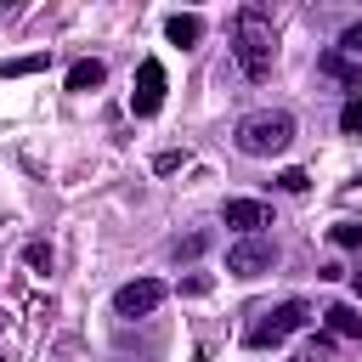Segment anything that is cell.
I'll return each instance as SVG.
<instances>
[{"instance_id":"cell-1","label":"cell","mask_w":362,"mask_h":362,"mask_svg":"<svg viewBox=\"0 0 362 362\" xmlns=\"http://www.w3.org/2000/svg\"><path fill=\"white\" fill-rule=\"evenodd\" d=\"M232 141H238L243 158H277L294 141V119L288 113H243L238 130H232Z\"/></svg>"},{"instance_id":"cell-2","label":"cell","mask_w":362,"mask_h":362,"mask_svg":"<svg viewBox=\"0 0 362 362\" xmlns=\"http://www.w3.org/2000/svg\"><path fill=\"white\" fill-rule=\"evenodd\" d=\"M232 57L249 79H266L272 62H277V40H272V23L260 11H238V34H232Z\"/></svg>"},{"instance_id":"cell-3","label":"cell","mask_w":362,"mask_h":362,"mask_svg":"<svg viewBox=\"0 0 362 362\" xmlns=\"http://www.w3.org/2000/svg\"><path fill=\"white\" fill-rule=\"evenodd\" d=\"M305 317H311V305L305 300H283L277 311H260V322H249V351H277L288 334H300L305 328Z\"/></svg>"},{"instance_id":"cell-4","label":"cell","mask_w":362,"mask_h":362,"mask_svg":"<svg viewBox=\"0 0 362 362\" xmlns=\"http://www.w3.org/2000/svg\"><path fill=\"white\" fill-rule=\"evenodd\" d=\"M164 283L158 277H130L119 294H113V317H124V322H136V317H153L158 305H164Z\"/></svg>"},{"instance_id":"cell-5","label":"cell","mask_w":362,"mask_h":362,"mask_svg":"<svg viewBox=\"0 0 362 362\" xmlns=\"http://www.w3.org/2000/svg\"><path fill=\"white\" fill-rule=\"evenodd\" d=\"M277 266V243L272 238H238L232 249H226V272L232 277H260V272H272Z\"/></svg>"},{"instance_id":"cell-6","label":"cell","mask_w":362,"mask_h":362,"mask_svg":"<svg viewBox=\"0 0 362 362\" xmlns=\"http://www.w3.org/2000/svg\"><path fill=\"white\" fill-rule=\"evenodd\" d=\"M158 107H164V62H158V57H141L136 90H130V113H136V119H153Z\"/></svg>"},{"instance_id":"cell-7","label":"cell","mask_w":362,"mask_h":362,"mask_svg":"<svg viewBox=\"0 0 362 362\" xmlns=\"http://www.w3.org/2000/svg\"><path fill=\"white\" fill-rule=\"evenodd\" d=\"M221 221L232 232H243V238H260V226H272V204H260V198H226Z\"/></svg>"},{"instance_id":"cell-8","label":"cell","mask_w":362,"mask_h":362,"mask_svg":"<svg viewBox=\"0 0 362 362\" xmlns=\"http://www.w3.org/2000/svg\"><path fill=\"white\" fill-rule=\"evenodd\" d=\"M317 74H328L334 85L351 90V102H362V62H351V57H339V51H322V57H317Z\"/></svg>"},{"instance_id":"cell-9","label":"cell","mask_w":362,"mask_h":362,"mask_svg":"<svg viewBox=\"0 0 362 362\" xmlns=\"http://www.w3.org/2000/svg\"><path fill=\"white\" fill-rule=\"evenodd\" d=\"M164 34H170V45H181V51H187V45H198V40H204V23H198L192 11H175V17L164 23Z\"/></svg>"},{"instance_id":"cell-10","label":"cell","mask_w":362,"mask_h":362,"mask_svg":"<svg viewBox=\"0 0 362 362\" xmlns=\"http://www.w3.org/2000/svg\"><path fill=\"white\" fill-rule=\"evenodd\" d=\"M102 79H107V68H102L96 57H79V62L68 68V90H96Z\"/></svg>"},{"instance_id":"cell-11","label":"cell","mask_w":362,"mask_h":362,"mask_svg":"<svg viewBox=\"0 0 362 362\" xmlns=\"http://www.w3.org/2000/svg\"><path fill=\"white\" fill-rule=\"evenodd\" d=\"M322 317H328V328H334V334H345V339H362V311H356V305H328Z\"/></svg>"},{"instance_id":"cell-12","label":"cell","mask_w":362,"mask_h":362,"mask_svg":"<svg viewBox=\"0 0 362 362\" xmlns=\"http://www.w3.org/2000/svg\"><path fill=\"white\" fill-rule=\"evenodd\" d=\"M51 57L45 51H34V57H11V62H0V79H23V74H40Z\"/></svg>"},{"instance_id":"cell-13","label":"cell","mask_w":362,"mask_h":362,"mask_svg":"<svg viewBox=\"0 0 362 362\" xmlns=\"http://www.w3.org/2000/svg\"><path fill=\"white\" fill-rule=\"evenodd\" d=\"M204 249H209V232H187V238H175V243H170V255H175V260H198Z\"/></svg>"},{"instance_id":"cell-14","label":"cell","mask_w":362,"mask_h":362,"mask_svg":"<svg viewBox=\"0 0 362 362\" xmlns=\"http://www.w3.org/2000/svg\"><path fill=\"white\" fill-rule=\"evenodd\" d=\"M328 238H334L339 249H362V221H334Z\"/></svg>"},{"instance_id":"cell-15","label":"cell","mask_w":362,"mask_h":362,"mask_svg":"<svg viewBox=\"0 0 362 362\" xmlns=\"http://www.w3.org/2000/svg\"><path fill=\"white\" fill-rule=\"evenodd\" d=\"M339 57H351V62H362V23H351V28L339 34Z\"/></svg>"},{"instance_id":"cell-16","label":"cell","mask_w":362,"mask_h":362,"mask_svg":"<svg viewBox=\"0 0 362 362\" xmlns=\"http://www.w3.org/2000/svg\"><path fill=\"white\" fill-rule=\"evenodd\" d=\"M339 130L345 136H362V102H345L339 107Z\"/></svg>"},{"instance_id":"cell-17","label":"cell","mask_w":362,"mask_h":362,"mask_svg":"<svg viewBox=\"0 0 362 362\" xmlns=\"http://www.w3.org/2000/svg\"><path fill=\"white\" fill-rule=\"evenodd\" d=\"M23 260H28L34 272H51V243H28V249H23Z\"/></svg>"},{"instance_id":"cell-18","label":"cell","mask_w":362,"mask_h":362,"mask_svg":"<svg viewBox=\"0 0 362 362\" xmlns=\"http://www.w3.org/2000/svg\"><path fill=\"white\" fill-rule=\"evenodd\" d=\"M328 351H334V345H328V339H305V345H300V356H294V362H328Z\"/></svg>"},{"instance_id":"cell-19","label":"cell","mask_w":362,"mask_h":362,"mask_svg":"<svg viewBox=\"0 0 362 362\" xmlns=\"http://www.w3.org/2000/svg\"><path fill=\"white\" fill-rule=\"evenodd\" d=\"M277 187H283V192H305V187H311V175H305V170H283V175H277Z\"/></svg>"},{"instance_id":"cell-20","label":"cell","mask_w":362,"mask_h":362,"mask_svg":"<svg viewBox=\"0 0 362 362\" xmlns=\"http://www.w3.org/2000/svg\"><path fill=\"white\" fill-rule=\"evenodd\" d=\"M181 164H187V153H158V158H153L158 175H170V170H181Z\"/></svg>"},{"instance_id":"cell-21","label":"cell","mask_w":362,"mask_h":362,"mask_svg":"<svg viewBox=\"0 0 362 362\" xmlns=\"http://www.w3.org/2000/svg\"><path fill=\"white\" fill-rule=\"evenodd\" d=\"M351 277H356V294H362V266H356V272H351Z\"/></svg>"},{"instance_id":"cell-22","label":"cell","mask_w":362,"mask_h":362,"mask_svg":"<svg viewBox=\"0 0 362 362\" xmlns=\"http://www.w3.org/2000/svg\"><path fill=\"white\" fill-rule=\"evenodd\" d=\"M0 362H6V356H0Z\"/></svg>"}]
</instances>
